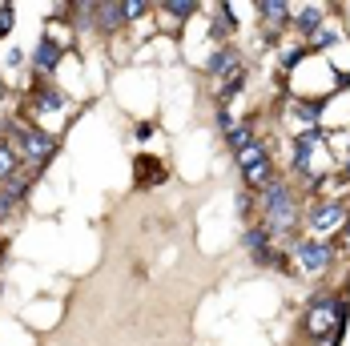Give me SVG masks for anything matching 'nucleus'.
I'll use <instances>...</instances> for the list:
<instances>
[{"instance_id": "obj_1", "label": "nucleus", "mask_w": 350, "mask_h": 346, "mask_svg": "<svg viewBox=\"0 0 350 346\" xmlns=\"http://www.w3.org/2000/svg\"><path fill=\"white\" fill-rule=\"evenodd\" d=\"M262 209H266V234L274 238V234H290V226L298 222V213H294V189L286 185V181H274V185H266L262 189Z\"/></svg>"}, {"instance_id": "obj_2", "label": "nucleus", "mask_w": 350, "mask_h": 346, "mask_svg": "<svg viewBox=\"0 0 350 346\" xmlns=\"http://www.w3.org/2000/svg\"><path fill=\"white\" fill-rule=\"evenodd\" d=\"M4 133L12 137L8 145H12L25 161H33L36 170H40V165L57 153V141L49 137V133H40L36 125H16V121H8V125H4Z\"/></svg>"}, {"instance_id": "obj_3", "label": "nucleus", "mask_w": 350, "mask_h": 346, "mask_svg": "<svg viewBox=\"0 0 350 346\" xmlns=\"http://www.w3.org/2000/svg\"><path fill=\"white\" fill-rule=\"evenodd\" d=\"M298 262L310 270V274H322L326 266H330V258H334V245L322 242V238H306V242H298Z\"/></svg>"}, {"instance_id": "obj_4", "label": "nucleus", "mask_w": 350, "mask_h": 346, "mask_svg": "<svg viewBox=\"0 0 350 346\" xmlns=\"http://www.w3.org/2000/svg\"><path fill=\"white\" fill-rule=\"evenodd\" d=\"M245 250H250V258L258 262V266H286V258H278L274 250H270V234H266V226H258V230H245Z\"/></svg>"}, {"instance_id": "obj_5", "label": "nucleus", "mask_w": 350, "mask_h": 346, "mask_svg": "<svg viewBox=\"0 0 350 346\" xmlns=\"http://www.w3.org/2000/svg\"><path fill=\"white\" fill-rule=\"evenodd\" d=\"M61 61H65V44L53 40V36H40L36 49H33V69L36 72H53Z\"/></svg>"}, {"instance_id": "obj_6", "label": "nucleus", "mask_w": 350, "mask_h": 346, "mask_svg": "<svg viewBox=\"0 0 350 346\" xmlns=\"http://www.w3.org/2000/svg\"><path fill=\"white\" fill-rule=\"evenodd\" d=\"M306 217H310V226H314V230L326 234V230H334V226H342V222H347V206H342V202H318Z\"/></svg>"}, {"instance_id": "obj_7", "label": "nucleus", "mask_w": 350, "mask_h": 346, "mask_svg": "<svg viewBox=\"0 0 350 346\" xmlns=\"http://www.w3.org/2000/svg\"><path fill=\"white\" fill-rule=\"evenodd\" d=\"M318 145H326V133L314 125V129H306L302 137L294 141V170H306V161H310V153H314Z\"/></svg>"}, {"instance_id": "obj_8", "label": "nucleus", "mask_w": 350, "mask_h": 346, "mask_svg": "<svg viewBox=\"0 0 350 346\" xmlns=\"http://www.w3.org/2000/svg\"><path fill=\"white\" fill-rule=\"evenodd\" d=\"M121 25H125L121 4H93V29H97V33H113V29H121Z\"/></svg>"}, {"instance_id": "obj_9", "label": "nucleus", "mask_w": 350, "mask_h": 346, "mask_svg": "<svg viewBox=\"0 0 350 346\" xmlns=\"http://www.w3.org/2000/svg\"><path fill=\"white\" fill-rule=\"evenodd\" d=\"M206 72L210 77H226V72H238V49H213L210 61H206Z\"/></svg>"}, {"instance_id": "obj_10", "label": "nucleus", "mask_w": 350, "mask_h": 346, "mask_svg": "<svg viewBox=\"0 0 350 346\" xmlns=\"http://www.w3.org/2000/svg\"><path fill=\"white\" fill-rule=\"evenodd\" d=\"M170 173H165V165L161 161H153V157H137V185L145 189V185H161Z\"/></svg>"}, {"instance_id": "obj_11", "label": "nucleus", "mask_w": 350, "mask_h": 346, "mask_svg": "<svg viewBox=\"0 0 350 346\" xmlns=\"http://www.w3.org/2000/svg\"><path fill=\"white\" fill-rule=\"evenodd\" d=\"M242 173H245V185H250V189H266V185L278 181V177H274V165H270V157L258 161V165H250V170H242Z\"/></svg>"}, {"instance_id": "obj_12", "label": "nucleus", "mask_w": 350, "mask_h": 346, "mask_svg": "<svg viewBox=\"0 0 350 346\" xmlns=\"http://www.w3.org/2000/svg\"><path fill=\"white\" fill-rule=\"evenodd\" d=\"M254 8H258V16L270 21V25H286V21H290V4H286V0H258Z\"/></svg>"}, {"instance_id": "obj_13", "label": "nucleus", "mask_w": 350, "mask_h": 346, "mask_svg": "<svg viewBox=\"0 0 350 346\" xmlns=\"http://www.w3.org/2000/svg\"><path fill=\"white\" fill-rule=\"evenodd\" d=\"M294 29L306 36H318L322 33V8H302L298 16H294Z\"/></svg>"}, {"instance_id": "obj_14", "label": "nucleus", "mask_w": 350, "mask_h": 346, "mask_svg": "<svg viewBox=\"0 0 350 346\" xmlns=\"http://www.w3.org/2000/svg\"><path fill=\"white\" fill-rule=\"evenodd\" d=\"M29 185H33V177H25V173H12L8 181H0V194H4L8 202H21V198L29 194Z\"/></svg>"}, {"instance_id": "obj_15", "label": "nucleus", "mask_w": 350, "mask_h": 346, "mask_svg": "<svg viewBox=\"0 0 350 346\" xmlns=\"http://www.w3.org/2000/svg\"><path fill=\"white\" fill-rule=\"evenodd\" d=\"M12 173H21V153L0 137V181H8Z\"/></svg>"}, {"instance_id": "obj_16", "label": "nucleus", "mask_w": 350, "mask_h": 346, "mask_svg": "<svg viewBox=\"0 0 350 346\" xmlns=\"http://www.w3.org/2000/svg\"><path fill=\"white\" fill-rule=\"evenodd\" d=\"M234 157H238V165H242V170H250V165H258V161H266L270 153H266V145H258V141H250V145H245V149H238Z\"/></svg>"}, {"instance_id": "obj_17", "label": "nucleus", "mask_w": 350, "mask_h": 346, "mask_svg": "<svg viewBox=\"0 0 350 346\" xmlns=\"http://www.w3.org/2000/svg\"><path fill=\"white\" fill-rule=\"evenodd\" d=\"M242 89H245V72L238 69V72H230V77H226V85L217 89V101H221V105H226V101H234V97H238Z\"/></svg>"}, {"instance_id": "obj_18", "label": "nucleus", "mask_w": 350, "mask_h": 346, "mask_svg": "<svg viewBox=\"0 0 350 346\" xmlns=\"http://www.w3.org/2000/svg\"><path fill=\"white\" fill-rule=\"evenodd\" d=\"M33 105H36V109H44V113H53V109H65V93H57V89H36Z\"/></svg>"}, {"instance_id": "obj_19", "label": "nucleus", "mask_w": 350, "mask_h": 346, "mask_svg": "<svg viewBox=\"0 0 350 346\" xmlns=\"http://www.w3.org/2000/svg\"><path fill=\"white\" fill-rule=\"evenodd\" d=\"M234 29H238V21H234V8H230V4H221V8H217V16H213V36H230L234 33Z\"/></svg>"}, {"instance_id": "obj_20", "label": "nucleus", "mask_w": 350, "mask_h": 346, "mask_svg": "<svg viewBox=\"0 0 350 346\" xmlns=\"http://www.w3.org/2000/svg\"><path fill=\"white\" fill-rule=\"evenodd\" d=\"M161 12H170V16H177V21H185V16L198 12V0H165Z\"/></svg>"}, {"instance_id": "obj_21", "label": "nucleus", "mask_w": 350, "mask_h": 346, "mask_svg": "<svg viewBox=\"0 0 350 346\" xmlns=\"http://www.w3.org/2000/svg\"><path fill=\"white\" fill-rule=\"evenodd\" d=\"M250 141H254V129H250V125H234V129L226 133V145H230L234 153H238V149H245Z\"/></svg>"}, {"instance_id": "obj_22", "label": "nucleus", "mask_w": 350, "mask_h": 346, "mask_svg": "<svg viewBox=\"0 0 350 346\" xmlns=\"http://www.w3.org/2000/svg\"><path fill=\"white\" fill-rule=\"evenodd\" d=\"M121 12H125V25H129V21H137L141 12H149V4L145 0H121Z\"/></svg>"}, {"instance_id": "obj_23", "label": "nucleus", "mask_w": 350, "mask_h": 346, "mask_svg": "<svg viewBox=\"0 0 350 346\" xmlns=\"http://www.w3.org/2000/svg\"><path fill=\"white\" fill-rule=\"evenodd\" d=\"M298 117H302V121H310V125H318V117H322V101L298 105Z\"/></svg>"}, {"instance_id": "obj_24", "label": "nucleus", "mask_w": 350, "mask_h": 346, "mask_svg": "<svg viewBox=\"0 0 350 346\" xmlns=\"http://www.w3.org/2000/svg\"><path fill=\"white\" fill-rule=\"evenodd\" d=\"M302 57H306V49H286V53H282V69H294Z\"/></svg>"}, {"instance_id": "obj_25", "label": "nucleus", "mask_w": 350, "mask_h": 346, "mask_svg": "<svg viewBox=\"0 0 350 346\" xmlns=\"http://www.w3.org/2000/svg\"><path fill=\"white\" fill-rule=\"evenodd\" d=\"M234 125H238V121H234V113H230V109L221 105V109H217V129H221V133H230Z\"/></svg>"}, {"instance_id": "obj_26", "label": "nucleus", "mask_w": 350, "mask_h": 346, "mask_svg": "<svg viewBox=\"0 0 350 346\" xmlns=\"http://www.w3.org/2000/svg\"><path fill=\"white\" fill-rule=\"evenodd\" d=\"M8 33H12V4L0 8V36H8Z\"/></svg>"}, {"instance_id": "obj_27", "label": "nucleus", "mask_w": 350, "mask_h": 346, "mask_svg": "<svg viewBox=\"0 0 350 346\" xmlns=\"http://www.w3.org/2000/svg\"><path fill=\"white\" fill-rule=\"evenodd\" d=\"M338 40V33H318L314 36V49H322V44H334Z\"/></svg>"}, {"instance_id": "obj_28", "label": "nucleus", "mask_w": 350, "mask_h": 346, "mask_svg": "<svg viewBox=\"0 0 350 346\" xmlns=\"http://www.w3.org/2000/svg\"><path fill=\"white\" fill-rule=\"evenodd\" d=\"M8 209H12V202H8V198H4V194H0V217H4V213H8Z\"/></svg>"}, {"instance_id": "obj_29", "label": "nucleus", "mask_w": 350, "mask_h": 346, "mask_svg": "<svg viewBox=\"0 0 350 346\" xmlns=\"http://www.w3.org/2000/svg\"><path fill=\"white\" fill-rule=\"evenodd\" d=\"M0 294H4V282H0Z\"/></svg>"}, {"instance_id": "obj_30", "label": "nucleus", "mask_w": 350, "mask_h": 346, "mask_svg": "<svg viewBox=\"0 0 350 346\" xmlns=\"http://www.w3.org/2000/svg\"><path fill=\"white\" fill-rule=\"evenodd\" d=\"M347 177H350V165H347Z\"/></svg>"}]
</instances>
